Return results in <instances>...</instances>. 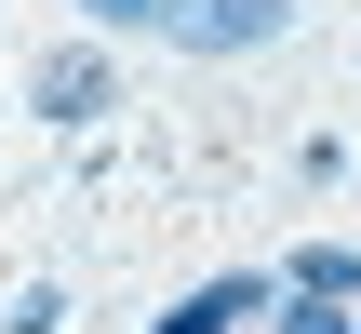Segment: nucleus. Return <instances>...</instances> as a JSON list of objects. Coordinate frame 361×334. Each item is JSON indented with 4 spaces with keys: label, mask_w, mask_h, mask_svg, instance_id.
<instances>
[{
    "label": "nucleus",
    "mask_w": 361,
    "mask_h": 334,
    "mask_svg": "<svg viewBox=\"0 0 361 334\" xmlns=\"http://www.w3.org/2000/svg\"><path fill=\"white\" fill-rule=\"evenodd\" d=\"M27 107H40L54 134L107 120V107H121V80H107V40H67V54H40V67H27Z\"/></svg>",
    "instance_id": "obj_1"
},
{
    "label": "nucleus",
    "mask_w": 361,
    "mask_h": 334,
    "mask_svg": "<svg viewBox=\"0 0 361 334\" xmlns=\"http://www.w3.org/2000/svg\"><path fill=\"white\" fill-rule=\"evenodd\" d=\"M295 27V0H161V40H188V54H268Z\"/></svg>",
    "instance_id": "obj_2"
},
{
    "label": "nucleus",
    "mask_w": 361,
    "mask_h": 334,
    "mask_svg": "<svg viewBox=\"0 0 361 334\" xmlns=\"http://www.w3.org/2000/svg\"><path fill=\"white\" fill-rule=\"evenodd\" d=\"M268 295H281L268 268H228V281H201V295H174V308H161L147 334H241V321H268Z\"/></svg>",
    "instance_id": "obj_3"
},
{
    "label": "nucleus",
    "mask_w": 361,
    "mask_h": 334,
    "mask_svg": "<svg viewBox=\"0 0 361 334\" xmlns=\"http://www.w3.org/2000/svg\"><path fill=\"white\" fill-rule=\"evenodd\" d=\"M281 295H322V308H348V295H361V254H348V241H308V254L281 268Z\"/></svg>",
    "instance_id": "obj_4"
},
{
    "label": "nucleus",
    "mask_w": 361,
    "mask_h": 334,
    "mask_svg": "<svg viewBox=\"0 0 361 334\" xmlns=\"http://www.w3.org/2000/svg\"><path fill=\"white\" fill-rule=\"evenodd\" d=\"M281 334H361L348 308H322V295H281Z\"/></svg>",
    "instance_id": "obj_5"
},
{
    "label": "nucleus",
    "mask_w": 361,
    "mask_h": 334,
    "mask_svg": "<svg viewBox=\"0 0 361 334\" xmlns=\"http://www.w3.org/2000/svg\"><path fill=\"white\" fill-rule=\"evenodd\" d=\"M80 13H94V40L107 27H161V0H80Z\"/></svg>",
    "instance_id": "obj_6"
}]
</instances>
